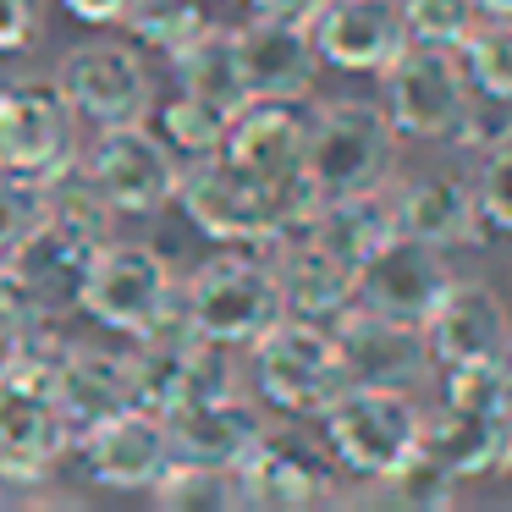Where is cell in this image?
<instances>
[{"instance_id": "25", "label": "cell", "mask_w": 512, "mask_h": 512, "mask_svg": "<svg viewBox=\"0 0 512 512\" xmlns=\"http://www.w3.org/2000/svg\"><path fill=\"white\" fill-rule=\"evenodd\" d=\"M171 78H177V89L204 94V100L226 105V111H237V105L248 100L243 67H237V45H232V28H215V23L171 56Z\"/></svg>"}, {"instance_id": "11", "label": "cell", "mask_w": 512, "mask_h": 512, "mask_svg": "<svg viewBox=\"0 0 512 512\" xmlns=\"http://www.w3.org/2000/svg\"><path fill=\"white\" fill-rule=\"evenodd\" d=\"M336 457L325 441H314L303 424H265L248 457L237 463V490L243 507H314V501H336Z\"/></svg>"}, {"instance_id": "21", "label": "cell", "mask_w": 512, "mask_h": 512, "mask_svg": "<svg viewBox=\"0 0 512 512\" xmlns=\"http://www.w3.org/2000/svg\"><path fill=\"white\" fill-rule=\"evenodd\" d=\"M171 441H177V457H199V463H226L237 468L248 457V446L265 435V408L243 391H226V397H204L188 402V408L166 413Z\"/></svg>"}, {"instance_id": "39", "label": "cell", "mask_w": 512, "mask_h": 512, "mask_svg": "<svg viewBox=\"0 0 512 512\" xmlns=\"http://www.w3.org/2000/svg\"><path fill=\"white\" fill-rule=\"evenodd\" d=\"M479 17H512V0H474Z\"/></svg>"}, {"instance_id": "37", "label": "cell", "mask_w": 512, "mask_h": 512, "mask_svg": "<svg viewBox=\"0 0 512 512\" xmlns=\"http://www.w3.org/2000/svg\"><path fill=\"white\" fill-rule=\"evenodd\" d=\"M248 12L254 17H298V23H309V17L320 12V0H248Z\"/></svg>"}, {"instance_id": "36", "label": "cell", "mask_w": 512, "mask_h": 512, "mask_svg": "<svg viewBox=\"0 0 512 512\" xmlns=\"http://www.w3.org/2000/svg\"><path fill=\"white\" fill-rule=\"evenodd\" d=\"M67 6V17L72 23H89V28H116L127 17V6L133 0H61Z\"/></svg>"}, {"instance_id": "5", "label": "cell", "mask_w": 512, "mask_h": 512, "mask_svg": "<svg viewBox=\"0 0 512 512\" xmlns=\"http://www.w3.org/2000/svg\"><path fill=\"white\" fill-rule=\"evenodd\" d=\"M386 83V116L397 138H424V144H452L463 133L468 111H474V83L463 72V56L441 45H408L380 67Z\"/></svg>"}, {"instance_id": "17", "label": "cell", "mask_w": 512, "mask_h": 512, "mask_svg": "<svg viewBox=\"0 0 512 512\" xmlns=\"http://www.w3.org/2000/svg\"><path fill=\"white\" fill-rule=\"evenodd\" d=\"M309 34L320 61L336 72H380L408 45L402 0H320Z\"/></svg>"}, {"instance_id": "38", "label": "cell", "mask_w": 512, "mask_h": 512, "mask_svg": "<svg viewBox=\"0 0 512 512\" xmlns=\"http://www.w3.org/2000/svg\"><path fill=\"white\" fill-rule=\"evenodd\" d=\"M496 419L512 430V358L501 364V391H496Z\"/></svg>"}, {"instance_id": "8", "label": "cell", "mask_w": 512, "mask_h": 512, "mask_svg": "<svg viewBox=\"0 0 512 512\" xmlns=\"http://www.w3.org/2000/svg\"><path fill=\"white\" fill-rule=\"evenodd\" d=\"M83 166H89V182L111 215H138L144 221V215H160L166 204H177L182 160L149 122L94 127V144L83 149Z\"/></svg>"}, {"instance_id": "23", "label": "cell", "mask_w": 512, "mask_h": 512, "mask_svg": "<svg viewBox=\"0 0 512 512\" xmlns=\"http://www.w3.org/2000/svg\"><path fill=\"white\" fill-rule=\"evenodd\" d=\"M397 232H402L397 226V199H391L386 182H380V188H358V193H331V199H320L314 221L303 226V237H314L320 248H331V254L347 259L353 270L364 265L380 243H391Z\"/></svg>"}, {"instance_id": "30", "label": "cell", "mask_w": 512, "mask_h": 512, "mask_svg": "<svg viewBox=\"0 0 512 512\" xmlns=\"http://www.w3.org/2000/svg\"><path fill=\"white\" fill-rule=\"evenodd\" d=\"M457 56H463V72L479 100L512 105V17H485Z\"/></svg>"}, {"instance_id": "28", "label": "cell", "mask_w": 512, "mask_h": 512, "mask_svg": "<svg viewBox=\"0 0 512 512\" xmlns=\"http://www.w3.org/2000/svg\"><path fill=\"white\" fill-rule=\"evenodd\" d=\"M122 28L133 34V45L160 50L171 61L188 39H199L210 28V0H133Z\"/></svg>"}, {"instance_id": "12", "label": "cell", "mask_w": 512, "mask_h": 512, "mask_svg": "<svg viewBox=\"0 0 512 512\" xmlns=\"http://www.w3.org/2000/svg\"><path fill=\"white\" fill-rule=\"evenodd\" d=\"M336 347H342V364L353 380L364 386H397V391H419L435 375V353L424 325L397 320V314H380L369 303H353L331 320Z\"/></svg>"}, {"instance_id": "14", "label": "cell", "mask_w": 512, "mask_h": 512, "mask_svg": "<svg viewBox=\"0 0 512 512\" xmlns=\"http://www.w3.org/2000/svg\"><path fill=\"white\" fill-rule=\"evenodd\" d=\"M78 452L105 490H149L166 474L171 457H177V441H171L166 413L133 402L116 419H105L89 435H78Z\"/></svg>"}, {"instance_id": "35", "label": "cell", "mask_w": 512, "mask_h": 512, "mask_svg": "<svg viewBox=\"0 0 512 512\" xmlns=\"http://www.w3.org/2000/svg\"><path fill=\"white\" fill-rule=\"evenodd\" d=\"M45 23V0H0V56L28 50Z\"/></svg>"}, {"instance_id": "19", "label": "cell", "mask_w": 512, "mask_h": 512, "mask_svg": "<svg viewBox=\"0 0 512 512\" xmlns=\"http://www.w3.org/2000/svg\"><path fill=\"white\" fill-rule=\"evenodd\" d=\"M270 265H276V281H281V303H287V314H298V320L331 325L342 309L358 303V270L303 232L270 243Z\"/></svg>"}, {"instance_id": "1", "label": "cell", "mask_w": 512, "mask_h": 512, "mask_svg": "<svg viewBox=\"0 0 512 512\" xmlns=\"http://www.w3.org/2000/svg\"><path fill=\"white\" fill-rule=\"evenodd\" d=\"M177 204L204 237L215 243H243V248H270L281 237H298L303 226L320 210V193L314 182H298V188H276L259 171L237 166L226 149L215 155H193L182 166L177 182Z\"/></svg>"}, {"instance_id": "32", "label": "cell", "mask_w": 512, "mask_h": 512, "mask_svg": "<svg viewBox=\"0 0 512 512\" xmlns=\"http://www.w3.org/2000/svg\"><path fill=\"white\" fill-rule=\"evenodd\" d=\"M468 188H474L479 221L496 226V232H512V127L479 149V171Z\"/></svg>"}, {"instance_id": "9", "label": "cell", "mask_w": 512, "mask_h": 512, "mask_svg": "<svg viewBox=\"0 0 512 512\" xmlns=\"http://www.w3.org/2000/svg\"><path fill=\"white\" fill-rule=\"evenodd\" d=\"M78 116L61 100L56 78H6L0 83V177L50 182L83 155Z\"/></svg>"}, {"instance_id": "2", "label": "cell", "mask_w": 512, "mask_h": 512, "mask_svg": "<svg viewBox=\"0 0 512 512\" xmlns=\"http://www.w3.org/2000/svg\"><path fill=\"white\" fill-rule=\"evenodd\" d=\"M182 314L199 336L221 347H248L254 336H265L270 325L287 314L281 303L276 265L265 254L243 243H226L221 254H210L188 281H182Z\"/></svg>"}, {"instance_id": "33", "label": "cell", "mask_w": 512, "mask_h": 512, "mask_svg": "<svg viewBox=\"0 0 512 512\" xmlns=\"http://www.w3.org/2000/svg\"><path fill=\"white\" fill-rule=\"evenodd\" d=\"M50 199H45V182H28V177H0V259L12 254L39 221H45Z\"/></svg>"}, {"instance_id": "34", "label": "cell", "mask_w": 512, "mask_h": 512, "mask_svg": "<svg viewBox=\"0 0 512 512\" xmlns=\"http://www.w3.org/2000/svg\"><path fill=\"white\" fill-rule=\"evenodd\" d=\"M501 364H507V358H501ZM501 364H446L441 402H446V408H457V413H496Z\"/></svg>"}, {"instance_id": "3", "label": "cell", "mask_w": 512, "mask_h": 512, "mask_svg": "<svg viewBox=\"0 0 512 512\" xmlns=\"http://www.w3.org/2000/svg\"><path fill=\"white\" fill-rule=\"evenodd\" d=\"M254 353V386L270 408H281L287 419H320L347 386L342 347H336V331L325 320H298V314H281L265 336L248 342Z\"/></svg>"}, {"instance_id": "15", "label": "cell", "mask_w": 512, "mask_h": 512, "mask_svg": "<svg viewBox=\"0 0 512 512\" xmlns=\"http://www.w3.org/2000/svg\"><path fill=\"white\" fill-rule=\"evenodd\" d=\"M435 364H501L512 358V314L485 281H457L424 320Z\"/></svg>"}, {"instance_id": "7", "label": "cell", "mask_w": 512, "mask_h": 512, "mask_svg": "<svg viewBox=\"0 0 512 512\" xmlns=\"http://www.w3.org/2000/svg\"><path fill=\"white\" fill-rule=\"evenodd\" d=\"M391 149H397V127H391L386 105L325 100L320 111H309V160H303V177L314 182L320 199L380 188L391 171Z\"/></svg>"}, {"instance_id": "26", "label": "cell", "mask_w": 512, "mask_h": 512, "mask_svg": "<svg viewBox=\"0 0 512 512\" xmlns=\"http://www.w3.org/2000/svg\"><path fill=\"white\" fill-rule=\"evenodd\" d=\"M149 496H155L166 512H243L237 468L199 463V457H171L166 474L149 485Z\"/></svg>"}, {"instance_id": "16", "label": "cell", "mask_w": 512, "mask_h": 512, "mask_svg": "<svg viewBox=\"0 0 512 512\" xmlns=\"http://www.w3.org/2000/svg\"><path fill=\"white\" fill-rule=\"evenodd\" d=\"M232 45L248 100H309L314 67H320L309 23H298V17H248L243 28H232Z\"/></svg>"}, {"instance_id": "18", "label": "cell", "mask_w": 512, "mask_h": 512, "mask_svg": "<svg viewBox=\"0 0 512 512\" xmlns=\"http://www.w3.org/2000/svg\"><path fill=\"white\" fill-rule=\"evenodd\" d=\"M221 149L237 166L276 182V188H298V182H309L303 177V160H309V111H303V100H243L232 127H226Z\"/></svg>"}, {"instance_id": "6", "label": "cell", "mask_w": 512, "mask_h": 512, "mask_svg": "<svg viewBox=\"0 0 512 512\" xmlns=\"http://www.w3.org/2000/svg\"><path fill=\"white\" fill-rule=\"evenodd\" d=\"M177 292L182 281L155 243H116V237H105L78 287V309L116 336H144L149 325H160L171 314Z\"/></svg>"}, {"instance_id": "29", "label": "cell", "mask_w": 512, "mask_h": 512, "mask_svg": "<svg viewBox=\"0 0 512 512\" xmlns=\"http://www.w3.org/2000/svg\"><path fill=\"white\" fill-rule=\"evenodd\" d=\"M155 116V133L166 138L177 155H215V149L226 144V127H232V116L237 111H226V105H215V100H204V94H188V89H177L160 111H149Z\"/></svg>"}, {"instance_id": "40", "label": "cell", "mask_w": 512, "mask_h": 512, "mask_svg": "<svg viewBox=\"0 0 512 512\" xmlns=\"http://www.w3.org/2000/svg\"><path fill=\"white\" fill-rule=\"evenodd\" d=\"M501 474H507V479H512V452H507V463H501Z\"/></svg>"}, {"instance_id": "22", "label": "cell", "mask_w": 512, "mask_h": 512, "mask_svg": "<svg viewBox=\"0 0 512 512\" xmlns=\"http://www.w3.org/2000/svg\"><path fill=\"white\" fill-rule=\"evenodd\" d=\"M397 199V226L408 237H424L435 248H463L485 232L479 221V204H474V188H468L457 171H419V177L397 182L391 188Z\"/></svg>"}, {"instance_id": "20", "label": "cell", "mask_w": 512, "mask_h": 512, "mask_svg": "<svg viewBox=\"0 0 512 512\" xmlns=\"http://www.w3.org/2000/svg\"><path fill=\"white\" fill-rule=\"evenodd\" d=\"M56 402L72 424V446H78V435H89L94 424L133 408V364H127V353L72 342L56 364Z\"/></svg>"}, {"instance_id": "13", "label": "cell", "mask_w": 512, "mask_h": 512, "mask_svg": "<svg viewBox=\"0 0 512 512\" xmlns=\"http://www.w3.org/2000/svg\"><path fill=\"white\" fill-rule=\"evenodd\" d=\"M446 287H452L446 248L424 243V237H408V232L380 243L358 265V303H369L380 314H397V320H413V325L430 320V309L441 303Z\"/></svg>"}, {"instance_id": "10", "label": "cell", "mask_w": 512, "mask_h": 512, "mask_svg": "<svg viewBox=\"0 0 512 512\" xmlns=\"http://www.w3.org/2000/svg\"><path fill=\"white\" fill-rule=\"evenodd\" d=\"M56 89L83 127H127L155 111V72L127 39H89L72 45L56 67Z\"/></svg>"}, {"instance_id": "31", "label": "cell", "mask_w": 512, "mask_h": 512, "mask_svg": "<svg viewBox=\"0 0 512 512\" xmlns=\"http://www.w3.org/2000/svg\"><path fill=\"white\" fill-rule=\"evenodd\" d=\"M402 23H408V39H419V45L463 50L485 17H479L474 0H402Z\"/></svg>"}, {"instance_id": "4", "label": "cell", "mask_w": 512, "mask_h": 512, "mask_svg": "<svg viewBox=\"0 0 512 512\" xmlns=\"http://www.w3.org/2000/svg\"><path fill=\"white\" fill-rule=\"evenodd\" d=\"M320 441L331 446L342 474L380 479L424 441V408L413 402V391L353 380V386L320 413Z\"/></svg>"}, {"instance_id": "24", "label": "cell", "mask_w": 512, "mask_h": 512, "mask_svg": "<svg viewBox=\"0 0 512 512\" xmlns=\"http://www.w3.org/2000/svg\"><path fill=\"white\" fill-rule=\"evenodd\" d=\"M424 446L457 479H479V474H501V463L512 452V430L496 413H457L441 402V413H424Z\"/></svg>"}, {"instance_id": "27", "label": "cell", "mask_w": 512, "mask_h": 512, "mask_svg": "<svg viewBox=\"0 0 512 512\" xmlns=\"http://www.w3.org/2000/svg\"><path fill=\"white\" fill-rule=\"evenodd\" d=\"M369 485V496H386V501H397V507H413V512H435V507H446V501L457 496V485L463 479L452 474V468L441 463V457L430 452V446H413L408 457H402L391 474H380V479H364Z\"/></svg>"}]
</instances>
